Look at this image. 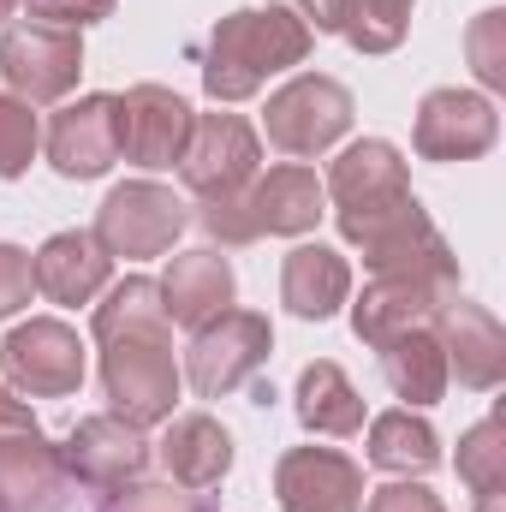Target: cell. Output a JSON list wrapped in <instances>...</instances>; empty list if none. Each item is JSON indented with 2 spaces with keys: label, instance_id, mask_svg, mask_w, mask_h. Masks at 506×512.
Masks as SVG:
<instances>
[{
  "label": "cell",
  "instance_id": "cell-1",
  "mask_svg": "<svg viewBox=\"0 0 506 512\" xmlns=\"http://www.w3.org/2000/svg\"><path fill=\"white\" fill-rule=\"evenodd\" d=\"M90 334L102 346V393L108 411L137 429H155L179 411L185 370L173 358V322L161 310V286L149 274H126L102 292Z\"/></svg>",
  "mask_w": 506,
  "mask_h": 512
},
{
  "label": "cell",
  "instance_id": "cell-2",
  "mask_svg": "<svg viewBox=\"0 0 506 512\" xmlns=\"http://www.w3.org/2000/svg\"><path fill=\"white\" fill-rule=\"evenodd\" d=\"M310 48H316V36H310V24L292 6L268 0V6L221 12V24L209 30V48H203V90L221 108L251 102L268 78L304 66Z\"/></svg>",
  "mask_w": 506,
  "mask_h": 512
},
{
  "label": "cell",
  "instance_id": "cell-3",
  "mask_svg": "<svg viewBox=\"0 0 506 512\" xmlns=\"http://www.w3.org/2000/svg\"><path fill=\"white\" fill-rule=\"evenodd\" d=\"M340 239L364 256L370 274H411V280L459 286V256L447 251V239L429 221V209L417 203V191L376 209V215H364V221H346Z\"/></svg>",
  "mask_w": 506,
  "mask_h": 512
},
{
  "label": "cell",
  "instance_id": "cell-4",
  "mask_svg": "<svg viewBox=\"0 0 506 512\" xmlns=\"http://www.w3.org/2000/svg\"><path fill=\"white\" fill-rule=\"evenodd\" d=\"M185 227H191V203L173 185H161V179H126V185H114L102 197L90 239L114 262H149V256L173 251Z\"/></svg>",
  "mask_w": 506,
  "mask_h": 512
},
{
  "label": "cell",
  "instance_id": "cell-5",
  "mask_svg": "<svg viewBox=\"0 0 506 512\" xmlns=\"http://www.w3.org/2000/svg\"><path fill=\"white\" fill-rule=\"evenodd\" d=\"M358 120V102H352V90L340 84V78H328V72H298V78H286L274 96H268V108H262V137L280 149V155H292V161H310V155H328L346 131Z\"/></svg>",
  "mask_w": 506,
  "mask_h": 512
},
{
  "label": "cell",
  "instance_id": "cell-6",
  "mask_svg": "<svg viewBox=\"0 0 506 512\" xmlns=\"http://www.w3.org/2000/svg\"><path fill=\"white\" fill-rule=\"evenodd\" d=\"M0 370L18 399H72L90 376V346L60 316H30L0 340Z\"/></svg>",
  "mask_w": 506,
  "mask_h": 512
},
{
  "label": "cell",
  "instance_id": "cell-7",
  "mask_svg": "<svg viewBox=\"0 0 506 512\" xmlns=\"http://www.w3.org/2000/svg\"><path fill=\"white\" fill-rule=\"evenodd\" d=\"M274 352V322L262 310H221L215 322H203L185 346V382L197 399H227L245 382H256V370Z\"/></svg>",
  "mask_w": 506,
  "mask_h": 512
},
{
  "label": "cell",
  "instance_id": "cell-8",
  "mask_svg": "<svg viewBox=\"0 0 506 512\" xmlns=\"http://www.w3.org/2000/svg\"><path fill=\"white\" fill-rule=\"evenodd\" d=\"M0 78H6V96H18L30 108L66 102L84 78V36L18 18V24L0 30Z\"/></svg>",
  "mask_w": 506,
  "mask_h": 512
},
{
  "label": "cell",
  "instance_id": "cell-9",
  "mask_svg": "<svg viewBox=\"0 0 506 512\" xmlns=\"http://www.w3.org/2000/svg\"><path fill=\"white\" fill-rule=\"evenodd\" d=\"M262 173V131L245 114H197L185 155H179V179L191 197H227L245 191Z\"/></svg>",
  "mask_w": 506,
  "mask_h": 512
},
{
  "label": "cell",
  "instance_id": "cell-10",
  "mask_svg": "<svg viewBox=\"0 0 506 512\" xmlns=\"http://www.w3.org/2000/svg\"><path fill=\"white\" fill-rule=\"evenodd\" d=\"M501 137L495 96L483 90H429L411 120V149L423 161H477Z\"/></svg>",
  "mask_w": 506,
  "mask_h": 512
},
{
  "label": "cell",
  "instance_id": "cell-11",
  "mask_svg": "<svg viewBox=\"0 0 506 512\" xmlns=\"http://www.w3.org/2000/svg\"><path fill=\"white\" fill-rule=\"evenodd\" d=\"M48 167L60 179H102L114 173L120 161V96H78V102H60V114L48 120Z\"/></svg>",
  "mask_w": 506,
  "mask_h": 512
},
{
  "label": "cell",
  "instance_id": "cell-12",
  "mask_svg": "<svg viewBox=\"0 0 506 512\" xmlns=\"http://www.w3.org/2000/svg\"><path fill=\"white\" fill-rule=\"evenodd\" d=\"M364 465L340 447H286L274 459L280 512H364Z\"/></svg>",
  "mask_w": 506,
  "mask_h": 512
},
{
  "label": "cell",
  "instance_id": "cell-13",
  "mask_svg": "<svg viewBox=\"0 0 506 512\" xmlns=\"http://www.w3.org/2000/svg\"><path fill=\"white\" fill-rule=\"evenodd\" d=\"M60 459H66L72 483H84L96 495H114V489H126V483L143 477V465H149V429H137L126 417H114V411L78 417V429L66 435Z\"/></svg>",
  "mask_w": 506,
  "mask_h": 512
},
{
  "label": "cell",
  "instance_id": "cell-14",
  "mask_svg": "<svg viewBox=\"0 0 506 512\" xmlns=\"http://www.w3.org/2000/svg\"><path fill=\"white\" fill-rule=\"evenodd\" d=\"M197 108L167 90V84H131L120 96V161L143 167V173H167L185 155Z\"/></svg>",
  "mask_w": 506,
  "mask_h": 512
},
{
  "label": "cell",
  "instance_id": "cell-15",
  "mask_svg": "<svg viewBox=\"0 0 506 512\" xmlns=\"http://www.w3.org/2000/svg\"><path fill=\"white\" fill-rule=\"evenodd\" d=\"M322 191L334 203V221L346 227V221H364V215H376L387 203L411 197V173H405V155L387 137H358V143H346L334 155Z\"/></svg>",
  "mask_w": 506,
  "mask_h": 512
},
{
  "label": "cell",
  "instance_id": "cell-16",
  "mask_svg": "<svg viewBox=\"0 0 506 512\" xmlns=\"http://www.w3.org/2000/svg\"><path fill=\"white\" fill-rule=\"evenodd\" d=\"M453 292H459V286H441V280L370 274V286H364L358 298H346V304H352V334L381 352L387 340H399V334H411V328H429L435 310H441Z\"/></svg>",
  "mask_w": 506,
  "mask_h": 512
},
{
  "label": "cell",
  "instance_id": "cell-17",
  "mask_svg": "<svg viewBox=\"0 0 506 512\" xmlns=\"http://www.w3.org/2000/svg\"><path fill=\"white\" fill-rule=\"evenodd\" d=\"M429 328H435V340H441V352H447V376H459V387L495 393V387L506 382V334L483 304H471V298L453 292V298L435 310Z\"/></svg>",
  "mask_w": 506,
  "mask_h": 512
},
{
  "label": "cell",
  "instance_id": "cell-18",
  "mask_svg": "<svg viewBox=\"0 0 506 512\" xmlns=\"http://www.w3.org/2000/svg\"><path fill=\"white\" fill-rule=\"evenodd\" d=\"M161 286V310H167V322L173 328H203V322H215L221 310H233V298H239V280H233V262L215 251V245H203V251H173L167 256V274L155 280Z\"/></svg>",
  "mask_w": 506,
  "mask_h": 512
},
{
  "label": "cell",
  "instance_id": "cell-19",
  "mask_svg": "<svg viewBox=\"0 0 506 512\" xmlns=\"http://www.w3.org/2000/svg\"><path fill=\"white\" fill-rule=\"evenodd\" d=\"M66 489V459L42 429L0 435V512H60Z\"/></svg>",
  "mask_w": 506,
  "mask_h": 512
},
{
  "label": "cell",
  "instance_id": "cell-20",
  "mask_svg": "<svg viewBox=\"0 0 506 512\" xmlns=\"http://www.w3.org/2000/svg\"><path fill=\"white\" fill-rule=\"evenodd\" d=\"M30 274H36V292L60 310H78V304H96L108 286H114V256L102 251L90 233H54L42 239V251L30 256Z\"/></svg>",
  "mask_w": 506,
  "mask_h": 512
},
{
  "label": "cell",
  "instance_id": "cell-21",
  "mask_svg": "<svg viewBox=\"0 0 506 512\" xmlns=\"http://www.w3.org/2000/svg\"><path fill=\"white\" fill-rule=\"evenodd\" d=\"M251 215H256V233H268V239H304V233H316L322 215H328V191H322L316 167L280 161V167L256 173Z\"/></svg>",
  "mask_w": 506,
  "mask_h": 512
},
{
  "label": "cell",
  "instance_id": "cell-22",
  "mask_svg": "<svg viewBox=\"0 0 506 512\" xmlns=\"http://www.w3.org/2000/svg\"><path fill=\"white\" fill-rule=\"evenodd\" d=\"M155 453H161V465L179 489H215L233 471V435L209 411H173Z\"/></svg>",
  "mask_w": 506,
  "mask_h": 512
},
{
  "label": "cell",
  "instance_id": "cell-23",
  "mask_svg": "<svg viewBox=\"0 0 506 512\" xmlns=\"http://www.w3.org/2000/svg\"><path fill=\"white\" fill-rule=\"evenodd\" d=\"M352 298V262L334 245H292L280 262V304L298 322H328Z\"/></svg>",
  "mask_w": 506,
  "mask_h": 512
},
{
  "label": "cell",
  "instance_id": "cell-24",
  "mask_svg": "<svg viewBox=\"0 0 506 512\" xmlns=\"http://www.w3.org/2000/svg\"><path fill=\"white\" fill-rule=\"evenodd\" d=\"M292 411H298V423H304L310 435H334V441H346V435L364 429V393L352 387V376H346L334 358H316V364L298 370Z\"/></svg>",
  "mask_w": 506,
  "mask_h": 512
},
{
  "label": "cell",
  "instance_id": "cell-25",
  "mask_svg": "<svg viewBox=\"0 0 506 512\" xmlns=\"http://www.w3.org/2000/svg\"><path fill=\"white\" fill-rule=\"evenodd\" d=\"M381 376L393 387V399H405V411H429V405H441L447 387H453L447 352H441L435 328H411V334L387 340V346H381Z\"/></svg>",
  "mask_w": 506,
  "mask_h": 512
},
{
  "label": "cell",
  "instance_id": "cell-26",
  "mask_svg": "<svg viewBox=\"0 0 506 512\" xmlns=\"http://www.w3.org/2000/svg\"><path fill=\"white\" fill-rule=\"evenodd\" d=\"M364 459L376 471H393V477H423L441 465V435L423 411H381L370 417V435H364Z\"/></svg>",
  "mask_w": 506,
  "mask_h": 512
},
{
  "label": "cell",
  "instance_id": "cell-27",
  "mask_svg": "<svg viewBox=\"0 0 506 512\" xmlns=\"http://www.w3.org/2000/svg\"><path fill=\"white\" fill-rule=\"evenodd\" d=\"M459 483L471 495H501L506 489V417L489 411L459 435Z\"/></svg>",
  "mask_w": 506,
  "mask_h": 512
},
{
  "label": "cell",
  "instance_id": "cell-28",
  "mask_svg": "<svg viewBox=\"0 0 506 512\" xmlns=\"http://www.w3.org/2000/svg\"><path fill=\"white\" fill-rule=\"evenodd\" d=\"M411 6L417 0H346L340 12V36L358 54H393L411 30Z\"/></svg>",
  "mask_w": 506,
  "mask_h": 512
},
{
  "label": "cell",
  "instance_id": "cell-29",
  "mask_svg": "<svg viewBox=\"0 0 506 512\" xmlns=\"http://www.w3.org/2000/svg\"><path fill=\"white\" fill-rule=\"evenodd\" d=\"M36 149H42V120H36V108L0 90V179H24L30 161H36Z\"/></svg>",
  "mask_w": 506,
  "mask_h": 512
},
{
  "label": "cell",
  "instance_id": "cell-30",
  "mask_svg": "<svg viewBox=\"0 0 506 512\" xmlns=\"http://www.w3.org/2000/svg\"><path fill=\"white\" fill-rule=\"evenodd\" d=\"M221 251H233V245H256L262 233H256V215H251V185L245 191H227V197H197V215H191Z\"/></svg>",
  "mask_w": 506,
  "mask_h": 512
},
{
  "label": "cell",
  "instance_id": "cell-31",
  "mask_svg": "<svg viewBox=\"0 0 506 512\" xmlns=\"http://www.w3.org/2000/svg\"><path fill=\"white\" fill-rule=\"evenodd\" d=\"M465 54H471V72H477L483 96H501L506 90V12L501 6L477 12V24L465 30Z\"/></svg>",
  "mask_w": 506,
  "mask_h": 512
},
{
  "label": "cell",
  "instance_id": "cell-32",
  "mask_svg": "<svg viewBox=\"0 0 506 512\" xmlns=\"http://www.w3.org/2000/svg\"><path fill=\"white\" fill-rule=\"evenodd\" d=\"M102 512H215V507L203 495L179 489V483H126V489L108 495Z\"/></svg>",
  "mask_w": 506,
  "mask_h": 512
},
{
  "label": "cell",
  "instance_id": "cell-33",
  "mask_svg": "<svg viewBox=\"0 0 506 512\" xmlns=\"http://www.w3.org/2000/svg\"><path fill=\"white\" fill-rule=\"evenodd\" d=\"M114 6L120 0H24V12L36 18V24H54V30H90V24H102V18H114Z\"/></svg>",
  "mask_w": 506,
  "mask_h": 512
},
{
  "label": "cell",
  "instance_id": "cell-34",
  "mask_svg": "<svg viewBox=\"0 0 506 512\" xmlns=\"http://www.w3.org/2000/svg\"><path fill=\"white\" fill-rule=\"evenodd\" d=\"M36 298V274H30V251L0 239V322H12L24 304Z\"/></svg>",
  "mask_w": 506,
  "mask_h": 512
},
{
  "label": "cell",
  "instance_id": "cell-35",
  "mask_svg": "<svg viewBox=\"0 0 506 512\" xmlns=\"http://www.w3.org/2000/svg\"><path fill=\"white\" fill-rule=\"evenodd\" d=\"M364 512H447V501L429 489V483H411V477H393L364 495Z\"/></svg>",
  "mask_w": 506,
  "mask_h": 512
},
{
  "label": "cell",
  "instance_id": "cell-36",
  "mask_svg": "<svg viewBox=\"0 0 506 512\" xmlns=\"http://www.w3.org/2000/svg\"><path fill=\"white\" fill-rule=\"evenodd\" d=\"M292 12L310 24V36H340V12H346V0H292Z\"/></svg>",
  "mask_w": 506,
  "mask_h": 512
},
{
  "label": "cell",
  "instance_id": "cell-37",
  "mask_svg": "<svg viewBox=\"0 0 506 512\" xmlns=\"http://www.w3.org/2000/svg\"><path fill=\"white\" fill-rule=\"evenodd\" d=\"M24 429H42V423L30 417V405H24L12 387L0 382V435H24Z\"/></svg>",
  "mask_w": 506,
  "mask_h": 512
},
{
  "label": "cell",
  "instance_id": "cell-38",
  "mask_svg": "<svg viewBox=\"0 0 506 512\" xmlns=\"http://www.w3.org/2000/svg\"><path fill=\"white\" fill-rule=\"evenodd\" d=\"M506 495V489H501ZM501 495H477V512H501Z\"/></svg>",
  "mask_w": 506,
  "mask_h": 512
},
{
  "label": "cell",
  "instance_id": "cell-39",
  "mask_svg": "<svg viewBox=\"0 0 506 512\" xmlns=\"http://www.w3.org/2000/svg\"><path fill=\"white\" fill-rule=\"evenodd\" d=\"M18 6L24 0H0V30H6V18H18Z\"/></svg>",
  "mask_w": 506,
  "mask_h": 512
}]
</instances>
